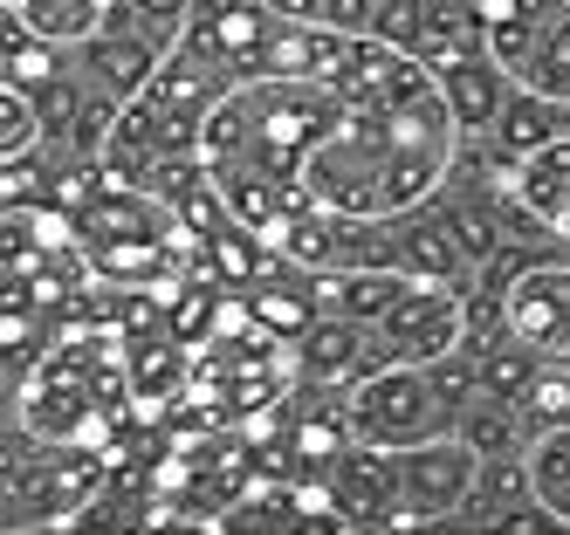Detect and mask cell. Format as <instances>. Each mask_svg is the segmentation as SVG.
I'll return each mask as SVG.
<instances>
[{"instance_id": "cell-11", "label": "cell", "mask_w": 570, "mask_h": 535, "mask_svg": "<svg viewBox=\"0 0 570 535\" xmlns=\"http://www.w3.org/2000/svg\"><path fill=\"white\" fill-rule=\"evenodd\" d=\"M379 337H372V323H357V316H337V309H323L316 323L296 329V385L309 392H351L364 370H379Z\"/></svg>"}, {"instance_id": "cell-19", "label": "cell", "mask_w": 570, "mask_h": 535, "mask_svg": "<svg viewBox=\"0 0 570 535\" xmlns=\"http://www.w3.org/2000/svg\"><path fill=\"white\" fill-rule=\"evenodd\" d=\"M42 145V117H35V97L14 90V82H0V165L21 158Z\"/></svg>"}, {"instance_id": "cell-7", "label": "cell", "mask_w": 570, "mask_h": 535, "mask_svg": "<svg viewBox=\"0 0 570 535\" xmlns=\"http://www.w3.org/2000/svg\"><path fill=\"white\" fill-rule=\"evenodd\" d=\"M481 474V453L461 433H433L420 446H399V502L405 528H454Z\"/></svg>"}, {"instance_id": "cell-9", "label": "cell", "mask_w": 570, "mask_h": 535, "mask_svg": "<svg viewBox=\"0 0 570 535\" xmlns=\"http://www.w3.org/2000/svg\"><path fill=\"white\" fill-rule=\"evenodd\" d=\"M173 41H179V34H166L158 21H145V14H131V8H117V0H110L104 21H97L83 41H69V49H76V62H83L117 103H131L145 82L158 76V62L173 56Z\"/></svg>"}, {"instance_id": "cell-12", "label": "cell", "mask_w": 570, "mask_h": 535, "mask_svg": "<svg viewBox=\"0 0 570 535\" xmlns=\"http://www.w3.org/2000/svg\"><path fill=\"white\" fill-rule=\"evenodd\" d=\"M399 268L413 275V281L468 288L481 275V255L468 247V234L446 220L440 199H420V206H399Z\"/></svg>"}, {"instance_id": "cell-13", "label": "cell", "mask_w": 570, "mask_h": 535, "mask_svg": "<svg viewBox=\"0 0 570 535\" xmlns=\"http://www.w3.org/2000/svg\"><path fill=\"white\" fill-rule=\"evenodd\" d=\"M433 76H440L446 103H454V123H461V131H488V123L502 117V103L515 97V76L495 62V49H474V56L446 62V69H433Z\"/></svg>"}, {"instance_id": "cell-14", "label": "cell", "mask_w": 570, "mask_h": 535, "mask_svg": "<svg viewBox=\"0 0 570 535\" xmlns=\"http://www.w3.org/2000/svg\"><path fill=\"white\" fill-rule=\"evenodd\" d=\"M563 131H570V103H557V97H543V90H522V82H515V97L502 103V117L488 123L481 138L495 145L509 165H522L537 145H550V138H563Z\"/></svg>"}, {"instance_id": "cell-6", "label": "cell", "mask_w": 570, "mask_h": 535, "mask_svg": "<svg viewBox=\"0 0 570 535\" xmlns=\"http://www.w3.org/2000/svg\"><path fill=\"white\" fill-rule=\"evenodd\" d=\"M495 62L557 103H570V0H474Z\"/></svg>"}, {"instance_id": "cell-8", "label": "cell", "mask_w": 570, "mask_h": 535, "mask_svg": "<svg viewBox=\"0 0 570 535\" xmlns=\"http://www.w3.org/2000/svg\"><path fill=\"white\" fill-rule=\"evenodd\" d=\"M379 357L385 364H440L454 357L468 337V309H461V288L446 281H405V296L372 323Z\"/></svg>"}, {"instance_id": "cell-17", "label": "cell", "mask_w": 570, "mask_h": 535, "mask_svg": "<svg viewBox=\"0 0 570 535\" xmlns=\"http://www.w3.org/2000/svg\"><path fill=\"white\" fill-rule=\"evenodd\" d=\"M529 480H537V502L550 508V522L570 528V426L529 433Z\"/></svg>"}, {"instance_id": "cell-16", "label": "cell", "mask_w": 570, "mask_h": 535, "mask_svg": "<svg viewBox=\"0 0 570 535\" xmlns=\"http://www.w3.org/2000/svg\"><path fill=\"white\" fill-rule=\"evenodd\" d=\"M454 433L481 453H522L529 446V426H522V405L515 398H495V392H468V405H461V419H454Z\"/></svg>"}, {"instance_id": "cell-18", "label": "cell", "mask_w": 570, "mask_h": 535, "mask_svg": "<svg viewBox=\"0 0 570 535\" xmlns=\"http://www.w3.org/2000/svg\"><path fill=\"white\" fill-rule=\"evenodd\" d=\"M262 8L289 14V21H316V28L364 34V28H372V8H379V0H262Z\"/></svg>"}, {"instance_id": "cell-1", "label": "cell", "mask_w": 570, "mask_h": 535, "mask_svg": "<svg viewBox=\"0 0 570 535\" xmlns=\"http://www.w3.org/2000/svg\"><path fill=\"white\" fill-rule=\"evenodd\" d=\"M344 97L331 90V82H309V76H248L234 82V90L207 110V123H199V158H207V172L220 179L234 220L268 234L303 214V158L309 145L337 123Z\"/></svg>"}, {"instance_id": "cell-10", "label": "cell", "mask_w": 570, "mask_h": 535, "mask_svg": "<svg viewBox=\"0 0 570 535\" xmlns=\"http://www.w3.org/2000/svg\"><path fill=\"white\" fill-rule=\"evenodd\" d=\"M331 474V502L344 528H405V502H399V453L372 446V439H344Z\"/></svg>"}, {"instance_id": "cell-3", "label": "cell", "mask_w": 570, "mask_h": 535, "mask_svg": "<svg viewBox=\"0 0 570 535\" xmlns=\"http://www.w3.org/2000/svg\"><path fill=\"white\" fill-rule=\"evenodd\" d=\"M468 392H474V364L461 350L440 364H379L344 392V433L392 453L420 446L433 433H454Z\"/></svg>"}, {"instance_id": "cell-5", "label": "cell", "mask_w": 570, "mask_h": 535, "mask_svg": "<svg viewBox=\"0 0 570 535\" xmlns=\"http://www.w3.org/2000/svg\"><path fill=\"white\" fill-rule=\"evenodd\" d=\"M303 199L323 214H385V110H337L303 158Z\"/></svg>"}, {"instance_id": "cell-20", "label": "cell", "mask_w": 570, "mask_h": 535, "mask_svg": "<svg viewBox=\"0 0 570 535\" xmlns=\"http://www.w3.org/2000/svg\"><path fill=\"white\" fill-rule=\"evenodd\" d=\"M117 8H131V14L158 21L166 34H186V14H193V0H117Z\"/></svg>"}, {"instance_id": "cell-4", "label": "cell", "mask_w": 570, "mask_h": 535, "mask_svg": "<svg viewBox=\"0 0 570 535\" xmlns=\"http://www.w3.org/2000/svg\"><path fill=\"white\" fill-rule=\"evenodd\" d=\"M454 145H461L454 103H446L440 76L426 69L385 103V214L433 199L446 165H454Z\"/></svg>"}, {"instance_id": "cell-15", "label": "cell", "mask_w": 570, "mask_h": 535, "mask_svg": "<svg viewBox=\"0 0 570 535\" xmlns=\"http://www.w3.org/2000/svg\"><path fill=\"white\" fill-rule=\"evenodd\" d=\"M405 268H337V275H323V309H337V316H357V323H379L399 296H405Z\"/></svg>"}, {"instance_id": "cell-2", "label": "cell", "mask_w": 570, "mask_h": 535, "mask_svg": "<svg viewBox=\"0 0 570 535\" xmlns=\"http://www.w3.org/2000/svg\"><path fill=\"white\" fill-rule=\"evenodd\" d=\"M21 426L35 439H76V446H110V453L125 446L138 433L125 329L97 316L62 323L42 364L21 378Z\"/></svg>"}]
</instances>
